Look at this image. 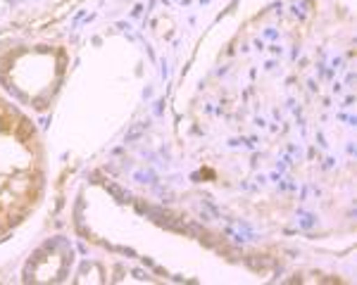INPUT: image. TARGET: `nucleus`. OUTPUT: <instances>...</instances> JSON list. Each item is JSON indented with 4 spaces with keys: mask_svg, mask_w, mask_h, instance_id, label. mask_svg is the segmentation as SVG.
I'll use <instances>...</instances> for the list:
<instances>
[{
    "mask_svg": "<svg viewBox=\"0 0 357 285\" xmlns=\"http://www.w3.org/2000/svg\"><path fill=\"white\" fill-rule=\"evenodd\" d=\"M43 145L36 129L0 95V238L17 228L43 195Z\"/></svg>",
    "mask_w": 357,
    "mask_h": 285,
    "instance_id": "obj_1",
    "label": "nucleus"
},
{
    "mask_svg": "<svg viewBox=\"0 0 357 285\" xmlns=\"http://www.w3.org/2000/svg\"><path fill=\"white\" fill-rule=\"evenodd\" d=\"M69 0H0V36L48 19Z\"/></svg>",
    "mask_w": 357,
    "mask_h": 285,
    "instance_id": "obj_2",
    "label": "nucleus"
}]
</instances>
